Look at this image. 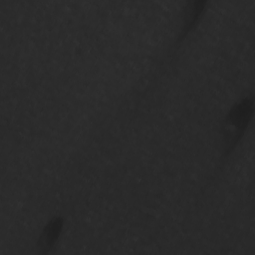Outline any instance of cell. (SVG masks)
<instances>
[{"label":"cell","mask_w":255,"mask_h":255,"mask_svg":"<svg viewBox=\"0 0 255 255\" xmlns=\"http://www.w3.org/2000/svg\"><path fill=\"white\" fill-rule=\"evenodd\" d=\"M252 99L244 98L239 103H237L229 112L226 121L235 127V138L238 141L241 134L246 128V126L252 115Z\"/></svg>","instance_id":"cell-1"},{"label":"cell","mask_w":255,"mask_h":255,"mask_svg":"<svg viewBox=\"0 0 255 255\" xmlns=\"http://www.w3.org/2000/svg\"><path fill=\"white\" fill-rule=\"evenodd\" d=\"M63 225L64 220L60 216L54 217L47 223L37 244L38 250L41 254H46L53 248L62 232Z\"/></svg>","instance_id":"cell-2"}]
</instances>
